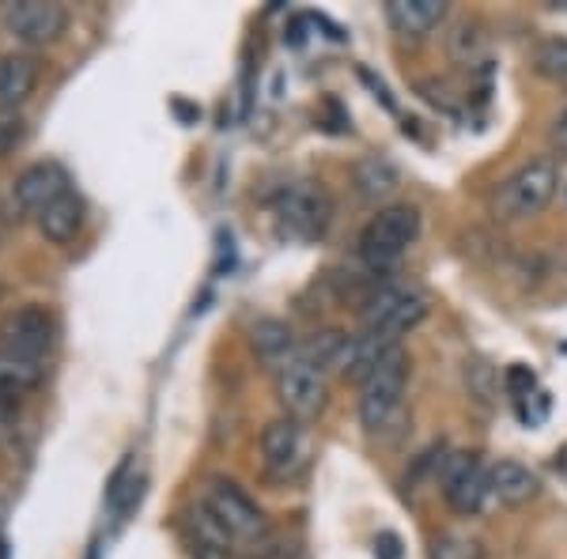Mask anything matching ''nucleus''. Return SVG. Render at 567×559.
<instances>
[{"mask_svg":"<svg viewBox=\"0 0 567 559\" xmlns=\"http://www.w3.org/2000/svg\"><path fill=\"white\" fill-rule=\"evenodd\" d=\"M405 386H409V352L401 344H393L379 355V363L368 371V379L360 382V420L371 435L393 424V416L401 412Z\"/></svg>","mask_w":567,"mask_h":559,"instance_id":"nucleus-1","label":"nucleus"},{"mask_svg":"<svg viewBox=\"0 0 567 559\" xmlns=\"http://www.w3.org/2000/svg\"><path fill=\"white\" fill-rule=\"evenodd\" d=\"M427 318V296L413 283H382L363 310V333L382 344H398Z\"/></svg>","mask_w":567,"mask_h":559,"instance_id":"nucleus-2","label":"nucleus"},{"mask_svg":"<svg viewBox=\"0 0 567 559\" xmlns=\"http://www.w3.org/2000/svg\"><path fill=\"white\" fill-rule=\"evenodd\" d=\"M420 235V213L413 205H390L379 216H371V224L360 235V258L371 272L393 269L405 250L416 242Z\"/></svg>","mask_w":567,"mask_h":559,"instance_id":"nucleus-3","label":"nucleus"},{"mask_svg":"<svg viewBox=\"0 0 567 559\" xmlns=\"http://www.w3.org/2000/svg\"><path fill=\"white\" fill-rule=\"evenodd\" d=\"M556 189H560V167H556V159L542 155V159L523 163L503 182L492 208H496L499 219H529L556 197Z\"/></svg>","mask_w":567,"mask_h":559,"instance_id":"nucleus-4","label":"nucleus"},{"mask_svg":"<svg viewBox=\"0 0 567 559\" xmlns=\"http://www.w3.org/2000/svg\"><path fill=\"white\" fill-rule=\"evenodd\" d=\"M272 386H277L284 412H288L291 420H299V424L318 420L329 405L326 371L318 363H310L303 352H296L280 371H272Z\"/></svg>","mask_w":567,"mask_h":559,"instance_id":"nucleus-5","label":"nucleus"},{"mask_svg":"<svg viewBox=\"0 0 567 559\" xmlns=\"http://www.w3.org/2000/svg\"><path fill=\"white\" fill-rule=\"evenodd\" d=\"M272 219H277V231L291 242H315V238L326 235L329 219H333V205H329L322 189L288 186L272 200Z\"/></svg>","mask_w":567,"mask_h":559,"instance_id":"nucleus-6","label":"nucleus"},{"mask_svg":"<svg viewBox=\"0 0 567 559\" xmlns=\"http://www.w3.org/2000/svg\"><path fill=\"white\" fill-rule=\"evenodd\" d=\"M439 484H443V499L454 515L462 518H473L481 515L484 499H488V469L477 462V454L470 451H458L451 457H443L439 465Z\"/></svg>","mask_w":567,"mask_h":559,"instance_id":"nucleus-7","label":"nucleus"},{"mask_svg":"<svg viewBox=\"0 0 567 559\" xmlns=\"http://www.w3.org/2000/svg\"><path fill=\"white\" fill-rule=\"evenodd\" d=\"M0 23L23 45H45L58 42L69 27V12L58 0H12L0 8Z\"/></svg>","mask_w":567,"mask_h":559,"instance_id":"nucleus-8","label":"nucleus"},{"mask_svg":"<svg viewBox=\"0 0 567 559\" xmlns=\"http://www.w3.org/2000/svg\"><path fill=\"white\" fill-rule=\"evenodd\" d=\"M205 507L213 510V515L219 518V526L235 537V545H239V540H246V545H258V540H265L261 507L239 488V484L213 480L205 491Z\"/></svg>","mask_w":567,"mask_h":559,"instance_id":"nucleus-9","label":"nucleus"},{"mask_svg":"<svg viewBox=\"0 0 567 559\" xmlns=\"http://www.w3.org/2000/svg\"><path fill=\"white\" fill-rule=\"evenodd\" d=\"M261 457H265V469H269L272 476H280V480L296 476L307 465L303 424L291 420V416L272 420V424L261 431Z\"/></svg>","mask_w":567,"mask_h":559,"instance_id":"nucleus-10","label":"nucleus"},{"mask_svg":"<svg viewBox=\"0 0 567 559\" xmlns=\"http://www.w3.org/2000/svg\"><path fill=\"white\" fill-rule=\"evenodd\" d=\"M178 534H182V545L194 559H235V537L219 526V518L205 503L189 507L186 515L178 521Z\"/></svg>","mask_w":567,"mask_h":559,"instance_id":"nucleus-11","label":"nucleus"},{"mask_svg":"<svg viewBox=\"0 0 567 559\" xmlns=\"http://www.w3.org/2000/svg\"><path fill=\"white\" fill-rule=\"evenodd\" d=\"M0 348H12L31 360H45L53 348V318L42 307H23L0 322Z\"/></svg>","mask_w":567,"mask_h":559,"instance_id":"nucleus-12","label":"nucleus"},{"mask_svg":"<svg viewBox=\"0 0 567 559\" xmlns=\"http://www.w3.org/2000/svg\"><path fill=\"white\" fill-rule=\"evenodd\" d=\"M69 189H72L69 170L61 167V163L45 159V163H34V167H27L20 178H16L12 194H16V205H20L23 213L39 216L45 205H53L58 197H65Z\"/></svg>","mask_w":567,"mask_h":559,"instance_id":"nucleus-13","label":"nucleus"},{"mask_svg":"<svg viewBox=\"0 0 567 559\" xmlns=\"http://www.w3.org/2000/svg\"><path fill=\"white\" fill-rule=\"evenodd\" d=\"M488 491L496 495L503 507H526L529 499H537L542 480L523 462H496L488 469Z\"/></svg>","mask_w":567,"mask_h":559,"instance_id":"nucleus-14","label":"nucleus"},{"mask_svg":"<svg viewBox=\"0 0 567 559\" xmlns=\"http://www.w3.org/2000/svg\"><path fill=\"white\" fill-rule=\"evenodd\" d=\"M84 216H87L84 197H80L76 189H69L65 197H58L53 205H45L34 219H39V231L50 238V242L65 246V242H72V238L80 235V227H84Z\"/></svg>","mask_w":567,"mask_h":559,"instance_id":"nucleus-15","label":"nucleus"},{"mask_svg":"<svg viewBox=\"0 0 567 559\" xmlns=\"http://www.w3.org/2000/svg\"><path fill=\"white\" fill-rule=\"evenodd\" d=\"M446 15L443 0H386V20L405 39H420V34L435 31Z\"/></svg>","mask_w":567,"mask_h":559,"instance_id":"nucleus-16","label":"nucleus"},{"mask_svg":"<svg viewBox=\"0 0 567 559\" xmlns=\"http://www.w3.org/2000/svg\"><path fill=\"white\" fill-rule=\"evenodd\" d=\"M42 379H45V360H31V355H20L12 348H0V397L4 401L39 390Z\"/></svg>","mask_w":567,"mask_h":559,"instance_id":"nucleus-17","label":"nucleus"},{"mask_svg":"<svg viewBox=\"0 0 567 559\" xmlns=\"http://www.w3.org/2000/svg\"><path fill=\"white\" fill-rule=\"evenodd\" d=\"M39 58L31 53H4L0 58V106H20L39 84Z\"/></svg>","mask_w":567,"mask_h":559,"instance_id":"nucleus-18","label":"nucleus"},{"mask_svg":"<svg viewBox=\"0 0 567 559\" xmlns=\"http://www.w3.org/2000/svg\"><path fill=\"white\" fill-rule=\"evenodd\" d=\"M250 337H254V352L261 355V363L269 366V371H280V366L299 352L291 329L284 322H272V318H265V322L254 325Z\"/></svg>","mask_w":567,"mask_h":559,"instance_id":"nucleus-19","label":"nucleus"},{"mask_svg":"<svg viewBox=\"0 0 567 559\" xmlns=\"http://www.w3.org/2000/svg\"><path fill=\"white\" fill-rule=\"evenodd\" d=\"M355 186H360V197L363 200H382L398 189V170H393L390 159L382 155H371L355 167Z\"/></svg>","mask_w":567,"mask_h":559,"instance_id":"nucleus-20","label":"nucleus"},{"mask_svg":"<svg viewBox=\"0 0 567 559\" xmlns=\"http://www.w3.org/2000/svg\"><path fill=\"white\" fill-rule=\"evenodd\" d=\"M141 484H144V476H136V462L130 457V462L114 473V484H110V491H106L110 507H114L117 515L136 507V503H141Z\"/></svg>","mask_w":567,"mask_h":559,"instance_id":"nucleus-21","label":"nucleus"},{"mask_svg":"<svg viewBox=\"0 0 567 559\" xmlns=\"http://www.w3.org/2000/svg\"><path fill=\"white\" fill-rule=\"evenodd\" d=\"M432 559H484V545L477 537L451 529V534H439L432 540Z\"/></svg>","mask_w":567,"mask_h":559,"instance_id":"nucleus-22","label":"nucleus"},{"mask_svg":"<svg viewBox=\"0 0 567 559\" xmlns=\"http://www.w3.org/2000/svg\"><path fill=\"white\" fill-rule=\"evenodd\" d=\"M534 69L545 80H567V39H545L534 50Z\"/></svg>","mask_w":567,"mask_h":559,"instance_id":"nucleus-23","label":"nucleus"},{"mask_svg":"<svg viewBox=\"0 0 567 559\" xmlns=\"http://www.w3.org/2000/svg\"><path fill=\"white\" fill-rule=\"evenodd\" d=\"M27 133H31V125H27L23 110L20 106H0V159L12 155L16 148H23Z\"/></svg>","mask_w":567,"mask_h":559,"instance_id":"nucleus-24","label":"nucleus"},{"mask_svg":"<svg viewBox=\"0 0 567 559\" xmlns=\"http://www.w3.org/2000/svg\"><path fill=\"white\" fill-rule=\"evenodd\" d=\"M484 50H488V42H484V34L477 27L462 23L458 31L451 34V53H454V61H462V65H477L484 58Z\"/></svg>","mask_w":567,"mask_h":559,"instance_id":"nucleus-25","label":"nucleus"},{"mask_svg":"<svg viewBox=\"0 0 567 559\" xmlns=\"http://www.w3.org/2000/svg\"><path fill=\"white\" fill-rule=\"evenodd\" d=\"M503 382H507V393H511V397H515V401H526L529 393H537V379H534V371H529V366H523V363L511 366L507 379H503Z\"/></svg>","mask_w":567,"mask_h":559,"instance_id":"nucleus-26","label":"nucleus"},{"mask_svg":"<svg viewBox=\"0 0 567 559\" xmlns=\"http://www.w3.org/2000/svg\"><path fill=\"white\" fill-rule=\"evenodd\" d=\"M548 136H553V144L567 155V103L556 110V117H553V130H548Z\"/></svg>","mask_w":567,"mask_h":559,"instance_id":"nucleus-27","label":"nucleus"},{"mask_svg":"<svg viewBox=\"0 0 567 559\" xmlns=\"http://www.w3.org/2000/svg\"><path fill=\"white\" fill-rule=\"evenodd\" d=\"M560 194H564V200H567V155L560 159Z\"/></svg>","mask_w":567,"mask_h":559,"instance_id":"nucleus-28","label":"nucleus"},{"mask_svg":"<svg viewBox=\"0 0 567 559\" xmlns=\"http://www.w3.org/2000/svg\"><path fill=\"white\" fill-rule=\"evenodd\" d=\"M556 465H560V469L567 473V446H564V451H560V454H556Z\"/></svg>","mask_w":567,"mask_h":559,"instance_id":"nucleus-29","label":"nucleus"}]
</instances>
